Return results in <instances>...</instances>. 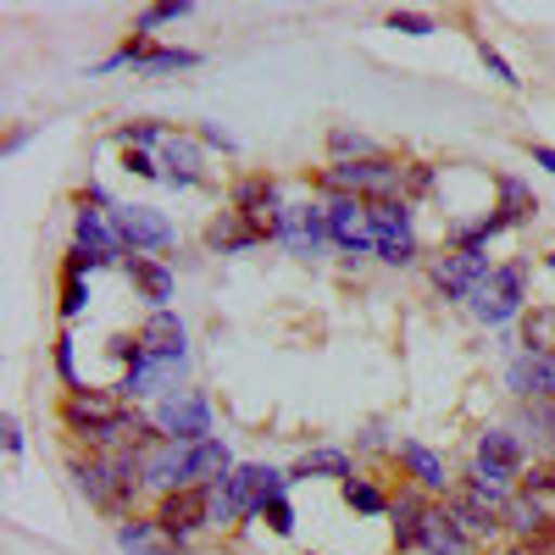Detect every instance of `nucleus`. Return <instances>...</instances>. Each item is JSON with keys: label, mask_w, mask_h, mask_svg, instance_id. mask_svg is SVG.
Masks as SVG:
<instances>
[{"label": "nucleus", "mask_w": 555, "mask_h": 555, "mask_svg": "<svg viewBox=\"0 0 555 555\" xmlns=\"http://www.w3.org/2000/svg\"><path fill=\"white\" fill-rule=\"evenodd\" d=\"M322 190L328 195H356V201H405V162L395 156H366V162H328L322 167Z\"/></svg>", "instance_id": "obj_1"}, {"label": "nucleus", "mask_w": 555, "mask_h": 555, "mask_svg": "<svg viewBox=\"0 0 555 555\" xmlns=\"http://www.w3.org/2000/svg\"><path fill=\"white\" fill-rule=\"evenodd\" d=\"M467 311L483 328H512L517 317H528V261H500L467 300Z\"/></svg>", "instance_id": "obj_2"}, {"label": "nucleus", "mask_w": 555, "mask_h": 555, "mask_svg": "<svg viewBox=\"0 0 555 555\" xmlns=\"http://www.w3.org/2000/svg\"><path fill=\"white\" fill-rule=\"evenodd\" d=\"M528 473V450L512 428H483L478 434V450H473V478L494 483V489H517Z\"/></svg>", "instance_id": "obj_3"}, {"label": "nucleus", "mask_w": 555, "mask_h": 555, "mask_svg": "<svg viewBox=\"0 0 555 555\" xmlns=\"http://www.w3.org/2000/svg\"><path fill=\"white\" fill-rule=\"evenodd\" d=\"M366 217H373V240H378V261L389 267H411L416 261V222H411V201H366Z\"/></svg>", "instance_id": "obj_4"}, {"label": "nucleus", "mask_w": 555, "mask_h": 555, "mask_svg": "<svg viewBox=\"0 0 555 555\" xmlns=\"http://www.w3.org/2000/svg\"><path fill=\"white\" fill-rule=\"evenodd\" d=\"M156 428H162V439H172V444L217 439V434H211V400H206L201 389H167L162 405H156Z\"/></svg>", "instance_id": "obj_5"}, {"label": "nucleus", "mask_w": 555, "mask_h": 555, "mask_svg": "<svg viewBox=\"0 0 555 555\" xmlns=\"http://www.w3.org/2000/svg\"><path fill=\"white\" fill-rule=\"evenodd\" d=\"M278 245H284L295 261L322 256V245H334V240H328V206H317V201H289L284 211H278Z\"/></svg>", "instance_id": "obj_6"}, {"label": "nucleus", "mask_w": 555, "mask_h": 555, "mask_svg": "<svg viewBox=\"0 0 555 555\" xmlns=\"http://www.w3.org/2000/svg\"><path fill=\"white\" fill-rule=\"evenodd\" d=\"M112 228L128 256H156V250H172L178 245V228L156 211V206H117L112 211Z\"/></svg>", "instance_id": "obj_7"}, {"label": "nucleus", "mask_w": 555, "mask_h": 555, "mask_svg": "<svg viewBox=\"0 0 555 555\" xmlns=\"http://www.w3.org/2000/svg\"><path fill=\"white\" fill-rule=\"evenodd\" d=\"M156 522H162L183 550H190V539L211 528V489H172V494H162Z\"/></svg>", "instance_id": "obj_8"}, {"label": "nucleus", "mask_w": 555, "mask_h": 555, "mask_svg": "<svg viewBox=\"0 0 555 555\" xmlns=\"http://www.w3.org/2000/svg\"><path fill=\"white\" fill-rule=\"evenodd\" d=\"M328 240H334L345 256H373V250H378L366 201H356V195H328Z\"/></svg>", "instance_id": "obj_9"}, {"label": "nucleus", "mask_w": 555, "mask_h": 555, "mask_svg": "<svg viewBox=\"0 0 555 555\" xmlns=\"http://www.w3.org/2000/svg\"><path fill=\"white\" fill-rule=\"evenodd\" d=\"M489 272H494V267H489V250H444V256L434 261V289H439L444 300H473Z\"/></svg>", "instance_id": "obj_10"}, {"label": "nucleus", "mask_w": 555, "mask_h": 555, "mask_svg": "<svg viewBox=\"0 0 555 555\" xmlns=\"http://www.w3.org/2000/svg\"><path fill=\"white\" fill-rule=\"evenodd\" d=\"M505 389H512L522 405L528 400H555V350H522L505 366Z\"/></svg>", "instance_id": "obj_11"}, {"label": "nucleus", "mask_w": 555, "mask_h": 555, "mask_svg": "<svg viewBox=\"0 0 555 555\" xmlns=\"http://www.w3.org/2000/svg\"><path fill=\"white\" fill-rule=\"evenodd\" d=\"M162 162V183L167 190H195V183L206 178V145L190 133H167V145L156 151Z\"/></svg>", "instance_id": "obj_12"}, {"label": "nucleus", "mask_w": 555, "mask_h": 555, "mask_svg": "<svg viewBox=\"0 0 555 555\" xmlns=\"http://www.w3.org/2000/svg\"><path fill=\"white\" fill-rule=\"evenodd\" d=\"M73 250H83L95 267H112V261H128L117 228H112V211H78L73 222Z\"/></svg>", "instance_id": "obj_13"}, {"label": "nucleus", "mask_w": 555, "mask_h": 555, "mask_svg": "<svg viewBox=\"0 0 555 555\" xmlns=\"http://www.w3.org/2000/svg\"><path fill=\"white\" fill-rule=\"evenodd\" d=\"M395 461H400V473L411 478V489H423V494H450V467H444V455L428 450L423 439H400V444H395Z\"/></svg>", "instance_id": "obj_14"}, {"label": "nucleus", "mask_w": 555, "mask_h": 555, "mask_svg": "<svg viewBox=\"0 0 555 555\" xmlns=\"http://www.w3.org/2000/svg\"><path fill=\"white\" fill-rule=\"evenodd\" d=\"M122 411V395L117 389H73L67 400H62V423H67V434H89V428H101V423H112V416Z\"/></svg>", "instance_id": "obj_15"}, {"label": "nucleus", "mask_w": 555, "mask_h": 555, "mask_svg": "<svg viewBox=\"0 0 555 555\" xmlns=\"http://www.w3.org/2000/svg\"><path fill=\"white\" fill-rule=\"evenodd\" d=\"M122 272H128V284H133V300H145L151 311H167L178 278H172V267L162 256H128Z\"/></svg>", "instance_id": "obj_16"}, {"label": "nucleus", "mask_w": 555, "mask_h": 555, "mask_svg": "<svg viewBox=\"0 0 555 555\" xmlns=\"http://www.w3.org/2000/svg\"><path fill=\"white\" fill-rule=\"evenodd\" d=\"M444 505H450V517L473 533V544H494L505 533V512H500V505H489V500H478L473 489H455Z\"/></svg>", "instance_id": "obj_17"}, {"label": "nucleus", "mask_w": 555, "mask_h": 555, "mask_svg": "<svg viewBox=\"0 0 555 555\" xmlns=\"http://www.w3.org/2000/svg\"><path fill=\"white\" fill-rule=\"evenodd\" d=\"M272 234L261 222H250V217H240V211H222V217H211V228H206V250H222V256H240V250H256V245H267Z\"/></svg>", "instance_id": "obj_18"}, {"label": "nucleus", "mask_w": 555, "mask_h": 555, "mask_svg": "<svg viewBox=\"0 0 555 555\" xmlns=\"http://www.w3.org/2000/svg\"><path fill=\"white\" fill-rule=\"evenodd\" d=\"M423 555H473V533L450 517V505H428L423 517Z\"/></svg>", "instance_id": "obj_19"}, {"label": "nucleus", "mask_w": 555, "mask_h": 555, "mask_svg": "<svg viewBox=\"0 0 555 555\" xmlns=\"http://www.w3.org/2000/svg\"><path fill=\"white\" fill-rule=\"evenodd\" d=\"M117 550H128V555H183V544L156 522V517H128V522H117Z\"/></svg>", "instance_id": "obj_20"}, {"label": "nucleus", "mask_w": 555, "mask_h": 555, "mask_svg": "<svg viewBox=\"0 0 555 555\" xmlns=\"http://www.w3.org/2000/svg\"><path fill=\"white\" fill-rule=\"evenodd\" d=\"M428 494L423 489H405L395 505H389V522H395V550L400 555H411L416 544H423V517H428Z\"/></svg>", "instance_id": "obj_21"}, {"label": "nucleus", "mask_w": 555, "mask_h": 555, "mask_svg": "<svg viewBox=\"0 0 555 555\" xmlns=\"http://www.w3.org/2000/svg\"><path fill=\"white\" fill-rule=\"evenodd\" d=\"M505 533H517L522 544H533V539L555 533V517L544 512V500H533V494H512V500H505Z\"/></svg>", "instance_id": "obj_22"}, {"label": "nucleus", "mask_w": 555, "mask_h": 555, "mask_svg": "<svg viewBox=\"0 0 555 555\" xmlns=\"http://www.w3.org/2000/svg\"><path fill=\"white\" fill-rule=\"evenodd\" d=\"M289 478L295 483H311V478H334V483H350L356 478V461H350V450H306L295 467H289Z\"/></svg>", "instance_id": "obj_23"}, {"label": "nucleus", "mask_w": 555, "mask_h": 555, "mask_svg": "<svg viewBox=\"0 0 555 555\" xmlns=\"http://www.w3.org/2000/svg\"><path fill=\"white\" fill-rule=\"evenodd\" d=\"M494 217L505 222V228H522V222H533V211H539V201H533V190L517 178V172H500L494 178Z\"/></svg>", "instance_id": "obj_24"}, {"label": "nucleus", "mask_w": 555, "mask_h": 555, "mask_svg": "<svg viewBox=\"0 0 555 555\" xmlns=\"http://www.w3.org/2000/svg\"><path fill=\"white\" fill-rule=\"evenodd\" d=\"M139 350H178V356H190V350H183V339H190V334H183V322H178V311L167 306V311H151L145 322H139Z\"/></svg>", "instance_id": "obj_25"}, {"label": "nucleus", "mask_w": 555, "mask_h": 555, "mask_svg": "<svg viewBox=\"0 0 555 555\" xmlns=\"http://www.w3.org/2000/svg\"><path fill=\"white\" fill-rule=\"evenodd\" d=\"M190 67H201V51H183V44H156V51L139 62L133 73H139V78H167V73H190Z\"/></svg>", "instance_id": "obj_26"}, {"label": "nucleus", "mask_w": 555, "mask_h": 555, "mask_svg": "<svg viewBox=\"0 0 555 555\" xmlns=\"http://www.w3.org/2000/svg\"><path fill=\"white\" fill-rule=\"evenodd\" d=\"M339 494H345V505L356 517H389V505H395L373 478H350V483H339Z\"/></svg>", "instance_id": "obj_27"}, {"label": "nucleus", "mask_w": 555, "mask_h": 555, "mask_svg": "<svg viewBox=\"0 0 555 555\" xmlns=\"http://www.w3.org/2000/svg\"><path fill=\"white\" fill-rule=\"evenodd\" d=\"M522 428L550 450V461H555V400H528L522 405Z\"/></svg>", "instance_id": "obj_28"}, {"label": "nucleus", "mask_w": 555, "mask_h": 555, "mask_svg": "<svg viewBox=\"0 0 555 555\" xmlns=\"http://www.w3.org/2000/svg\"><path fill=\"white\" fill-rule=\"evenodd\" d=\"M522 350H555V306H533L522 317Z\"/></svg>", "instance_id": "obj_29"}, {"label": "nucleus", "mask_w": 555, "mask_h": 555, "mask_svg": "<svg viewBox=\"0 0 555 555\" xmlns=\"http://www.w3.org/2000/svg\"><path fill=\"white\" fill-rule=\"evenodd\" d=\"M167 133H172L167 122H122V128H117V145H122V151H162Z\"/></svg>", "instance_id": "obj_30"}, {"label": "nucleus", "mask_w": 555, "mask_h": 555, "mask_svg": "<svg viewBox=\"0 0 555 555\" xmlns=\"http://www.w3.org/2000/svg\"><path fill=\"white\" fill-rule=\"evenodd\" d=\"M328 151H334V162H366V156H384L366 133H356V128H334L328 133Z\"/></svg>", "instance_id": "obj_31"}, {"label": "nucleus", "mask_w": 555, "mask_h": 555, "mask_svg": "<svg viewBox=\"0 0 555 555\" xmlns=\"http://www.w3.org/2000/svg\"><path fill=\"white\" fill-rule=\"evenodd\" d=\"M195 12V0H162V7H145V12H139V23H133V34H156L162 23H183V17H190Z\"/></svg>", "instance_id": "obj_32"}, {"label": "nucleus", "mask_w": 555, "mask_h": 555, "mask_svg": "<svg viewBox=\"0 0 555 555\" xmlns=\"http://www.w3.org/2000/svg\"><path fill=\"white\" fill-rule=\"evenodd\" d=\"M56 378H62V389L73 395V389H83V378H78V339L73 334H62L56 339Z\"/></svg>", "instance_id": "obj_33"}, {"label": "nucleus", "mask_w": 555, "mask_h": 555, "mask_svg": "<svg viewBox=\"0 0 555 555\" xmlns=\"http://www.w3.org/2000/svg\"><path fill=\"white\" fill-rule=\"evenodd\" d=\"M522 494H533V500H555V461H533V467L522 473V483H517Z\"/></svg>", "instance_id": "obj_34"}, {"label": "nucleus", "mask_w": 555, "mask_h": 555, "mask_svg": "<svg viewBox=\"0 0 555 555\" xmlns=\"http://www.w3.org/2000/svg\"><path fill=\"white\" fill-rule=\"evenodd\" d=\"M261 517H267V528H272L278 539H289V533H295V505H289V494L267 500V505H261Z\"/></svg>", "instance_id": "obj_35"}, {"label": "nucleus", "mask_w": 555, "mask_h": 555, "mask_svg": "<svg viewBox=\"0 0 555 555\" xmlns=\"http://www.w3.org/2000/svg\"><path fill=\"white\" fill-rule=\"evenodd\" d=\"M478 62H483V67H489V78H494V83H505V89H517V83H522V78L512 73V62H505L489 39H478Z\"/></svg>", "instance_id": "obj_36"}, {"label": "nucleus", "mask_w": 555, "mask_h": 555, "mask_svg": "<svg viewBox=\"0 0 555 555\" xmlns=\"http://www.w3.org/2000/svg\"><path fill=\"white\" fill-rule=\"evenodd\" d=\"M434 183H439V172H434L428 162H411V167H405V201H416V195H428Z\"/></svg>", "instance_id": "obj_37"}, {"label": "nucleus", "mask_w": 555, "mask_h": 555, "mask_svg": "<svg viewBox=\"0 0 555 555\" xmlns=\"http://www.w3.org/2000/svg\"><path fill=\"white\" fill-rule=\"evenodd\" d=\"M389 28H395V34H416V39H423V34H434L439 23H434L428 12H389Z\"/></svg>", "instance_id": "obj_38"}, {"label": "nucleus", "mask_w": 555, "mask_h": 555, "mask_svg": "<svg viewBox=\"0 0 555 555\" xmlns=\"http://www.w3.org/2000/svg\"><path fill=\"white\" fill-rule=\"evenodd\" d=\"M122 167H128L133 178H162V162H156L151 151H122Z\"/></svg>", "instance_id": "obj_39"}, {"label": "nucleus", "mask_w": 555, "mask_h": 555, "mask_svg": "<svg viewBox=\"0 0 555 555\" xmlns=\"http://www.w3.org/2000/svg\"><path fill=\"white\" fill-rule=\"evenodd\" d=\"M195 139H201L206 151H234V133H222L217 122H201V133H195Z\"/></svg>", "instance_id": "obj_40"}, {"label": "nucleus", "mask_w": 555, "mask_h": 555, "mask_svg": "<svg viewBox=\"0 0 555 555\" xmlns=\"http://www.w3.org/2000/svg\"><path fill=\"white\" fill-rule=\"evenodd\" d=\"M0 444H7V455H23V423L17 416H0Z\"/></svg>", "instance_id": "obj_41"}, {"label": "nucleus", "mask_w": 555, "mask_h": 555, "mask_svg": "<svg viewBox=\"0 0 555 555\" xmlns=\"http://www.w3.org/2000/svg\"><path fill=\"white\" fill-rule=\"evenodd\" d=\"M528 156H533V167H544L555 178V145H528Z\"/></svg>", "instance_id": "obj_42"}, {"label": "nucleus", "mask_w": 555, "mask_h": 555, "mask_svg": "<svg viewBox=\"0 0 555 555\" xmlns=\"http://www.w3.org/2000/svg\"><path fill=\"white\" fill-rule=\"evenodd\" d=\"M384 434H389V428H384V423H373V428H366V439H361V444H366V450H384V444H389Z\"/></svg>", "instance_id": "obj_43"}, {"label": "nucleus", "mask_w": 555, "mask_h": 555, "mask_svg": "<svg viewBox=\"0 0 555 555\" xmlns=\"http://www.w3.org/2000/svg\"><path fill=\"white\" fill-rule=\"evenodd\" d=\"M512 555H517V550H512Z\"/></svg>", "instance_id": "obj_44"}]
</instances>
